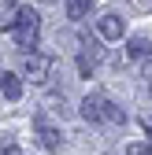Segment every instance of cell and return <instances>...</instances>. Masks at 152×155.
<instances>
[{
	"instance_id": "cell-1",
	"label": "cell",
	"mask_w": 152,
	"mask_h": 155,
	"mask_svg": "<svg viewBox=\"0 0 152 155\" xmlns=\"http://www.w3.org/2000/svg\"><path fill=\"white\" fill-rule=\"evenodd\" d=\"M82 118H85L89 126H123V122H126V111H123L119 104H111L108 96L93 92V96L82 100Z\"/></svg>"
},
{
	"instance_id": "cell-2",
	"label": "cell",
	"mask_w": 152,
	"mask_h": 155,
	"mask_svg": "<svg viewBox=\"0 0 152 155\" xmlns=\"http://www.w3.org/2000/svg\"><path fill=\"white\" fill-rule=\"evenodd\" d=\"M11 37H15L19 48L33 52L37 48V37H41V15H37L33 8H19L15 22H11Z\"/></svg>"
},
{
	"instance_id": "cell-3",
	"label": "cell",
	"mask_w": 152,
	"mask_h": 155,
	"mask_svg": "<svg viewBox=\"0 0 152 155\" xmlns=\"http://www.w3.org/2000/svg\"><path fill=\"white\" fill-rule=\"evenodd\" d=\"M52 67H56V59L48 52H26V59H22V74L30 78V81H48V74H52Z\"/></svg>"
},
{
	"instance_id": "cell-4",
	"label": "cell",
	"mask_w": 152,
	"mask_h": 155,
	"mask_svg": "<svg viewBox=\"0 0 152 155\" xmlns=\"http://www.w3.org/2000/svg\"><path fill=\"white\" fill-rule=\"evenodd\" d=\"M100 59H104L100 41H97V37H85L82 48H78V74H82V78H89L93 70H97V63H100Z\"/></svg>"
},
{
	"instance_id": "cell-5",
	"label": "cell",
	"mask_w": 152,
	"mask_h": 155,
	"mask_svg": "<svg viewBox=\"0 0 152 155\" xmlns=\"http://www.w3.org/2000/svg\"><path fill=\"white\" fill-rule=\"evenodd\" d=\"M97 33L104 37V41H119V37H126V18L115 15V11H108L97 18Z\"/></svg>"
},
{
	"instance_id": "cell-6",
	"label": "cell",
	"mask_w": 152,
	"mask_h": 155,
	"mask_svg": "<svg viewBox=\"0 0 152 155\" xmlns=\"http://www.w3.org/2000/svg\"><path fill=\"white\" fill-rule=\"evenodd\" d=\"M37 137H41L45 151H60V148H63V133L56 129V126H48L45 118H37Z\"/></svg>"
},
{
	"instance_id": "cell-7",
	"label": "cell",
	"mask_w": 152,
	"mask_h": 155,
	"mask_svg": "<svg viewBox=\"0 0 152 155\" xmlns=\"http://www.w3.org/2000/svg\"><path fill=\"white\" fill-rule=\"evenodd\" d=\"M0 92H4V100H22V78L11 74V70H0Z\"/></svg>"
},
{
	"instance_id": "cell-8",
	"label": "cell",
	"mask_w": 152,
	"mask_h": 155,
	"mask_svg": "<svg viewBox=\"0 0 152 155\" xmlns=\"http://www.w3.org/2000/svg\"><path fill=\"white\" fill-rule=\"evenodd\" d=\"M148 52H152V45L145 41V37H130V41H126V55H130V59H137V63H141Z\"/></svg>"
},
{
	"instance_id": "cell-9",
	"label": "cell",
	"mask_w": 152,
	"mask_h": 155,
	"mask_svg": "<svg viewBox=\"0 0 152 155\" xmlns=\"http://www.w3.org/2000/svg\"><path fill=\"white\" fill-rule=\"evenodd\" d=\"M89 11H93V0H67V18H74V22H82Z\"/></svg>"
},
{
	"instance_id": "cell-10",
	"label": "cell",
	"mask_w": 152,
	"mask_h": 155,
	"mask_svg": "<svg viewBox=\"0 0 152 155\" xmlns=\"http://www.w3.org/2000/svg\"><path fill=\"white\" fill-rule=\"evenodd\" d=\"M126 155H152V148H145V144H134V148H130Z\"/></svg>"
},
{
	"instance_id": "cell-11",
	"label": "cell",
	"mask_w": 152,
	"mask_h": 155,
	"mask_svg": "<svg viewBox=\"0 0 152 155\" xmlns=\"http://www.w3.org/2000/svg\"><path fill=\"white\" fill-rule=\"evenodd\" d=\"M141 129H145V137H148V144H152V118H141Z\"/></svg>"
},
{
	"instance_id": "cell-12",
	"label": "cell",
	"mask_w": 152,
	"mask_h": 155,
	"mask_svg": "<svg viewBox=\"0 0 152 155\" xmlns=\"http://www.w3.org/2000/svg\"><path fill=\"white\" fill-rule=\"evenodd\" d=\"M4 155H22V151H19V148H4Z\"/></svg>"
}]
</instances>
